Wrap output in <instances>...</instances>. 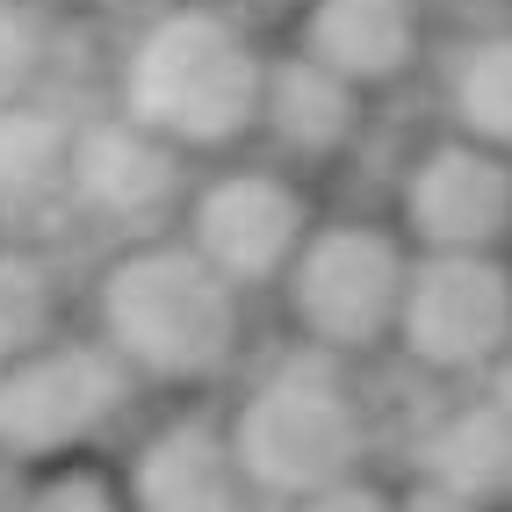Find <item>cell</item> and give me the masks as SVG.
I'll return each instance as SVG.
<instances>
[{"instance_id":"1","label":"cell","mask_w":512,"mask_h":512,"mask_svg":"<svg viewBox=\"0 0 512 512\" xmlns=\"http://www.w3.org/2000/svg\"><path fill=\"white\" fill-rule=\"evenodd\" d=\"M267 101V65L217 15H166L130 51V116L166 145H224Z\"/></svg>"},{"instance_id":"2","label":"cell","mask_w":512,"mask_h":512,"mask_svg":"<svg viewBox=\"0 0 512 512\" xmlns=\"http://www.w3.org/2000/svg\"><path fill=\"white\" fill-rule=\"evenodd\" d=\"M101 318H109V339L130 368L188 383V375L224 368L238 339V296L195 246H152L109 267Z\"/></svg>"},{"instance_id":"3","label":"cell","mask_w":512,"mask_h":512,"mask_svg":"<svg viewBox=\"0 0 512 512\" xmlns=\"http://www.w3.org/2000/svg\"><path fill=\"white\" fill-rule=\"evenodd\" d=\"M231 448L246 484L275 505H303L332 484H354L361 469V412L339 390V375L318 361H296L246 397L231 426Z\"/></svg>"},{"instance_id":"4","label":"cell","mask_w":512,"mask_h":512,"mask_svg":"<svg viewBox=\"0 0 512 512\" xmlns=\"http://www.w3.org/2000/svg\"><path fill=\"white\" fill-rule=\"evenodd\" d=\"M404 289H412V267L397 238L375 224H332L296 260V318L325 347H368L404 325Z\"/></svg>"},{"instance_id":"5","label":"cell","mask_w":512,"mask_h":512,"mask_svg":"<svg viewBox=\"0 0 512 512\" xmlns=\"http://www.w3.org/2000/svg\"><path fill=\"white\" fill-rule=\"evenodd\" d=\"M123 404V354L109 347H44L22 368L0 375V448L15 455H58L109 426Z\"/></svg>"},{"instance_id":"6","label":"cell","mask_w":512,"mask_h":512,"mask_svg":"<svg viewBox=\"0 0 512 512\" xmlns=\"http://www.w3.org/2000/svg\"><path fill=\"white\" fill-rule=\"evenodd\" d=\"M512 332V282L491 253H433L404 289V339L426 368H484Z\"/></svg>"},{"instance_id":"7","label":"cell","mask_w":512,"mask_h":512,"mask_svg":"<svg viewBox=\"0 0 512 512\" xmlns=\"http://www.w3.org/2000/svg\"><path fill=\"white\" fill-rule=\"evenodd\" d=\"M303 202L275 174H231L195 202V253L224 282H267L303 260Z\"/></svg>"},{"instance_id":"8","label":"cell","mask_w":512,"mask_h":512,"mask_svg":"<svg viewBox=\"0 0 512 512\" xmlns=\"http://www.w3.org/2000/svg\"><path fill=\"white\" fill-rule=\"evenodd\" d=\"M404 210L433 253H491L512 224V174L484 145H440L419 159Z\"/></svg>"},{"instance_id":"9","label":"cell","mask_w":512,"mask_h":512,"mask_svg":"<svg viewBox=\"0 0 512 512\" xmlns=\"http://www.w3.org/2000/svg\"><path fill=\"white\" fill-rule=\"evenodd\" d=\"M246 469H238V448L202 426V419H181L152 433L138 462H130V512H238Z\"/></svg>"},{"instance_id":"10","label":"cell","mask_w":512,"mask_h":512,"mask_svg":"<svg viewBox=\"0 0 512 512\" xmlns=\"http://www.w3.org/2000/svg\"><path fill=\"white\" fill-rule=\"evenodd\" d=\"M181 166L174 145L152 138L145 123H109V130H87L80 152H73V188L109 217H152L166 195H174Z\"/></svg>"},{"instance_id":"11","label":"cell","mask_w":512,"mask_h":512,"mask_svg":"<svg viewBox=\"0 0 512 512\" xmlns=\"http://www.w3.org/2000/svg\"><path fill=\"white\" fill-rule=\"evenodd\" d=\"M412 44H419L412 0H318L311 8V58L347 87L404 73Z\"/></svg>"},{"instance_id":"12","label":"cell","mask_w":512,"mask_h":512,"mask_svg":"<svg viewBox=\"0 0 512 512\" xmlns=\"http://www.w3.org/2000/svg\"><path fill=\"white\" fill-rule=\"evenodd\" d=\"M426 484L476 505V512L491 498H512V419L491 397L455 412V419H440V433L426 440Z\"/></svg>"},{"instance_id":"13","label":"cell","mask_w":512,"mask_h":512,"mask_svg":"<svg viewBox=\"0 0 512 512\" xmlns=\"http://www.w3.org/2000/svg\"><path fill=\"white\" fill-rule=\"evenodd\" d=\"M260 116L275 123V138L289 152H332V145L354 138V87L339 73H325L318 58H282L267 73Z\"/></svg>"},{"instance_id":"14","label":"cell","mask_w":512,"mask_h":512,"mask_svg":"<svg viewBox=\"0 0 512 512\" xmlns=\"http://www.w3.org/2000/svg\"><path fill=\"white\" fill-rule=\"evenodd\" d=\"M73 152L80 138L51 109L0 101V202H37L58 181H73Z\"/></svg>"},{"instance_id":"15","label":"cell","mask_w":512,"mask_h":512,"mask_svg":"<svg viewBox=\"0 0 512 512\" xmlns=\"http://www.w3.org/2000/svg\"><path fill=\"white\" fill-rule=\"evenodd\" d=\"M455 116L484 145H512V37L469 44L455 65Z\"/></svg>"},{"instance_id":"16","label":"cell","mask_w":512,"mask_h":512,"mask_svg":"<svg viewBox=\"0 0 512 512\" xmlns=\"http://www.w3.org/2000/svg\"><path fill=\"white\" fill-rule=\"evenodd\" d=\"M51 339V275L29 253H0V375L44 354Z\"/></svg>"},{"instance_id":"17","label":"cell","mask_w":512,"mask_h":512,"mask_svg":"<svg viewBox=\"0 0 512 512\" xmlns=\"http://www.w3.org/2000/svg\"><path fill=\"white\" fill-rule=\"evenodd\" d=\"M29 512H130V498L109 484V476H94V469H58L51 484H37Z\"/></svg>"},{"instance_id":"18","label":"cell","mask_w":512,"mask_h":512,"mask_svg":"<svg viewBox=\"0 0 512 512\" xmlns=\"http://www.w3.org/2000/svg\"><path fill=\"white\" fill-rule=\"evenodd\" d=\"M29 65H37V22H29L15 0H0V101L22 87Z\"/></svg>"},{"instance_id":"19","label":"cell","mask_w":512,"mask_h":512,"mask_svg":"<svg viewBox=\"0 0 512 512\" xmlns=\"http://www.w3.org/2000/svg\"><path fill=\"white\" fill-rule=\"evenodd\" d=\"M289 512H397V498L390 491H375V484H332V491H318V498H303V505H289Z\"/></svg>"},{"instance_id":"20","label":"cell","mask_w":512,"mask_h":512,"mask_svg":"<svg viewBox=\"0 0 512 512\" xmlns=\"http://www.w3.org/2000/svg\"><path fill=\"white\" fill-rule=\"evenodd\" d=\"M397 512H476V505H462V498H448V491H433V484H426V491L404 498Z\"/></svg>"},{"instance_id":"21","label":"cell","mask_w":512,"mask_h":512,"mask_svg":"<svg viewBox=\"0 0 512 512\" xmlns=\"http://www.w3.org/2000/svg\"><path fill=\"white\" fill-rule=\"evenodd\" d=\"M491 404H498V412H505V419H512V361H505V368H498V390H491Z\"/></svg>"},{"instance_id":"22","label":"cell","mask_w":512,"mask_h":512,"mask_svg":"<svg viewBox=\"0 0 512 512\" xmlns=\"http://www.w3.org/2000/svg\"><path fill=\"white\" fill-rule=\"evenodd\" d=\"M238 512H275V505H238Z\"/></svg>"}]
</instances>
